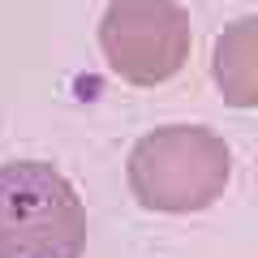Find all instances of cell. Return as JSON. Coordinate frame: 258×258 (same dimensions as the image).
Here are the masks:
<instances>
[{"mask_svg":"<svg viewBox=\"0 0 258 258\" xmlns=\"http://www.w3.org/2000/svg\"><path fill=\"white\" fill-rule=\"evenodd\" d=\"M86 211L69 176L43 159L0 168V258H82Z\"/></svg>","mask_w":258,"mask_h":258,"instance_id":"obj_2","label":"cell"},{"mask_svg":"<svg viewBox=\"0 0 258 258\" xmlns=\"http://www.w3.org/2000/svg\"><path fill=\"white\" fill-rule=\"evenodd\" d=\"M211 78L228 108H258V18H237L211 47Z\"/></svg>","mask_w":258,"mask_h":258,"instance_id":"obj_4","label":"cell"},{"mask_svg":"<svg viewBox=\"0 0 258 258\" xmlns=\"http://www.w3.org/2000/svg\"><path fill=\"white\" fill-rule=\"evenodd\" d=\"M129 189L142 207L189 215L211 207L232 176V155L220 134L203 125L155 129L129 151Z\"/></svg>","mask_w":258,"mask_h":258,"instance_id":"obj_1","label":"cell"},{"mask_svg":"<svg viewBox=\"0 0 258 258\" xmlns=\"http://www.w3.org/2000/svg\"><path fill=\"white\" fill-rule=\"evenodd\" d=\"M189 13L176 0H108L99 47L108 69L129 86H159L189 60Z\"/></svg>","mask_w":258,"mask_h":258,"instance_id":"obj_3","label":"cell"}]
</instances>
